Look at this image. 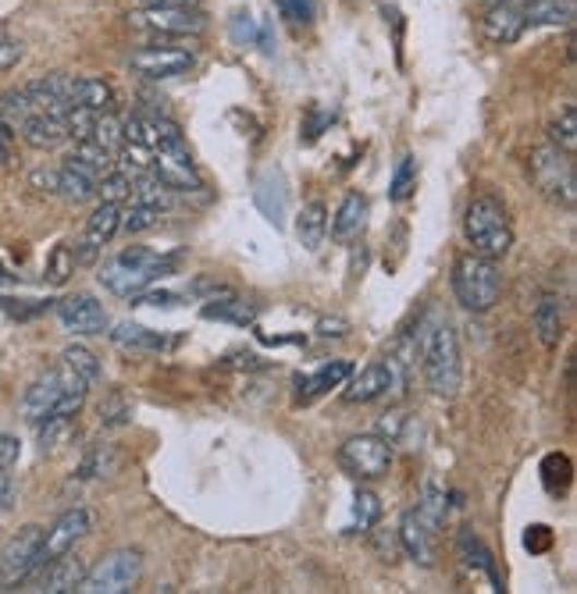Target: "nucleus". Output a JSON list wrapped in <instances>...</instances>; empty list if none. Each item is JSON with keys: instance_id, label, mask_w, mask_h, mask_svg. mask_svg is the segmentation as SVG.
<instances>
[{"instance_id": "f257e3e1", "label": "nucleus", "mask_w": 577, "mask_h": 594, "mask_svg": "<svg viewBox=\"0 0 577 594\" xmlns=\"http://www.w3.org/2000/svg\"><path fill=\"white\" fill-rule=\"evenodd\" d=\"M89 396V381H83L79 374H72L69 367H53L44 377L25 388L22 396V416L25 424H47V421H61V416H79V410L86 407Z\"/></svg>"}, {"instance_id": "f03ea898", "label": "nucleus", "mask_w": 577, "mask_h": 594, "mask_svg": "<svg viewBox=\"0 0 577 594\" xmlns=\"http://www.w3.org/2000/svg\"><path fill=\"white\" fill-rule=\"evenodd\" d=\"M421 335V367L424 381L438 399H453L464 385V360H460V339L449 320H424Z\"/></svg>"}, {"instance_id": "7ed1b4c3", "label": "nucleus", "mask_w": 577, "mask_h": 594, "mask_svg": "<svg viewBox=\"0 0 577 594\" xmlns=\"http://www.w3.org/2000/svg\"><path fill=\"white\" fill-rule=\"evenodd\" d=\"M176 260L171 256H160L146 246H129L118 256H111L104 267H100V286L107 292L122 295V300H132V295H140L143 289H151L157 278H165Z\"/></svg>"}, {"instance_id": "20e7f679", "label": "nucleus", "mask_w": 577, "mask_h": 594, "mask_svg": "<svg viewBox=\"0 0 577 594\" xmlns=\"http://www.w3.org/2000/svg\"><path fill=\"white\" fill-rule=\"evenodd\" d=\"M453 295H456V303L464 310H471V314H485V310H492L503 295V275H500V267H495V260H489V256H481V253L456 256Z\"/></svg>"}, {"instance_id": "39448f33", "label": "nucleus", "mask_w": 577, "mask_h": 594, "mask_svg": "<svg viewBox=\"0 0 577 594\" xmlns=\"http://www.w3.org/2000/svg\"><path fill=\"white\" fill-rule=\"evenodd\" d=\"M464 232L471 239L474 253L489 256V260H500L514 246V225H509V214L495 196H474L467 204Z\"/></svg>"}, {"instance_id": "423d86ee", "label": "nucleus", "mask_w": 577, "mask_h": 594, "mask_svg": "<svg viewBox=\"0 0 577 594\" xmlns=\"http://www.w3.org/2000/svg\"><path fill=\"white\" fill-rule=\"evenodd\" d=\"M531 182L539 185V193L545 199H553L560 207H574L577 204V171H574V157L556 150L553 143L542 146V150L531 154Z\"/></svg>"}, {"instance_id": "0eeeda50", "label": "nucleus", "mask_w": 577, "mask_h": 594, "mask_svg": "<svg viewBox=\"0 0 577 594\" xmlns=\"http://www.w3.org/2000/svg\"><path fill=\"white\" fill-rule=\"evenodd\" d=\"M140 573H143V551L122 548L100 559L93 570H86L75 591L79 594H129L140 584Z\"/></svg>"}, {"instance_id": "6e6552de", "label": "nucleus", "mask_w": 577, "mask_h": 594, "mask_svg": "<svg viewBox=\"0 0 577 594\" xmlns=\"http://www.w3.org/2000/svg\"><path fill=\"white\" fill-rule=\"evenodd\" d=\"M339 466L353 481H378L393 466V441L385 435H357L350 441H342Z\"/></svg>"}, {"instance_id": "1a4fd4ad", "label": "nucleus", "mask_w": 577, "mask_h": 594, "mask_svg": "<svg viewBox=\"0 0 577 594\" xmlns=\"http://www.w3.org/2000/svg\"><path fill=\"white\" fill-rule=\"evenodd\" d=\"M39 545H44V526H22L0 551V591L19 587L33 580L39 570Z\"/></svg>"}, {"instance_id": "9d476101", "label": "nucleus", "mask_w": 577, "mask_h": 594, "mask_svg": "<svg viewBox=\"0 0 577 594\" xmlns=\"http://www.w3.org/2000/svg\"><path fill=\"white\" fill-rule=\"evenodd\" d=\"M129 25L140 33H157V36H200L204 33V19L193 8H157L143 4L140 11H132Z\"/></svg>"}, {"instance_id": "9b49d317", "label": "nucleus", "mask_w": 577, "mask_h": 594, "mask_svg": "<svg viewBox=\"0 0 577 594\" xmlns=\"http://www.w3.org/2000/svg\"><path fill=\"white\" fill-rule=\"evenodd\" d=\"M196 64V53L190 47L179 44H154V47H140L129 58V69L143 75V78H176L185 75Z\"/></svg>"}, {"instance_id": "f8f14e48", "label": "nucleus", "mask_w": 577, "mask_h": 594, "mask_svg": "<svg viewBox=\"0 0 577 594\" xmlns=\"http://www.w3.org/2000/svg\"><path fill=\"white\" fill-rule=\"evenodd\" d=\"M122 136L132 146H143V150H151V154L185 150L182 129L176 125V121L157 118V114H136V118H129L125 125H122Z\"/></svg>"}, {"instance_id": "ddd939ff", "label": "nucleus", "mask_w": 577, "mask_h": 594, "mask_svg": "<svg viewBox=\"0 0 577 594\" xmlns=\"http://www.w3.org/2000/svg\"><path fill=\"white\" fill-rule=\"evenodd\" d=\"M58 320L64 331L72 335H83V339H89V335H104L107 328H111V320H107V310L93 300V295L79 292V295H64V300L58 303Z\"/></svg>"}, {"instance_id": "4468645a", "label": "nucleus", "mask_w": 577, "mask_h": 594, "mask_svg": "<svg viewBox=\"0 0 577 594\" xmlns=\"http://www.w3.org/2000/svg\"><path fill=\"white\" fill-rule=\"evenodd\" d=\"M93 526V517L86 509H69L64 517L44 531V545H39V566H47L50 559L64 556V551H75V545L83 542Z\"/></svg>"}, {"instance_id": "2eb2a0df", "label": "nucleus", "mask_w": 577, "mask_h": 594, "mask_svg": "<svg viewBox=\"0 0 577 594\" xmlns=\"http://www.w3.org/2000/svg\"><path fill=\"white\" fill-rule=\"evenodd\" d=\"M118 221H122V204H104L89 214V221H86V235L83 242L75 246V264H97V256L100 250L118 235Z\"/></svg>"}, {"instance_id": "dca6fc26", "label": "nucleus", "mask_w": 577, "mask_h": 594, "mask_svg": "<svg viewBox=\"0 0 577 594\" xmlns=\"http://www.w3.org/2000/svg\"><path fill=\"white\" fill-rule=\"evenodd\" d=\"M525 15H520V0H500V4H489L485 19H481V36L489 39L492 47H509L525 36Z\"/></svg>"}, {"instance_id": "f3484780", "label": "nucleus", "mask_w": 577, "mask_h": 594, "mask_svg": "<svg viewBox=\"0 0 577 594\" xmlns=\"http://www.w3.org/2000/svg\"><path fill=\"white\" fill-rule=\"evenodd\" d=\"M432 534H435V526L428 523L418 509H407V512H402V520H399L396 542L413 562L432 566L435 562V537Z\"/></svg>"}, {"instance_id": "a211bd4d", "label": "nucleus", "mask_w": 577, "mask_h": 594, "mask_svg": "<svg viewBox=\"0 0 577 594\" xmlns=\"http://www.w3.org/2000/svg\"><path fill=\"white\" fill-rule=\"evenodd\" d=\"M154 179L168 189V193H185V189H200L204 182H200L196 174V165L190 150H165V154H154Z\"/></svg>"}, {"instance_id": "6ab92c4d", "label": "nucleus", "mask_w": 577, "mask_h": 594, "mask_svg": "<svg viewBox=\"0 0 577 594\" xmlns=\"http://www.w3.org/2000/svg\"><path fill=\"white\" fill-rule=\"evenodd\" d=\"M86 566L83 559L75 556V551H64V556L50 559L47 566H39V570L33 573V591H44V594H69L79 587V580H83Z\"/></svg>"}, {"instance_id": "aec40b11", "label": "nucleus", "mask_w": 577, "mask_h": 594, "mask_svg": "<svg viewBox=\"0 0 577 594\" xmlns=\"http://www.w3.org/2000/svg\"><path fill=\"white\" fill-rule=\"evenodd\" d=\"M393 391V367L388 363H371L360 374H350L346 377V391L342 399L346 402H374Z\"/></svg>"}, {"instance_id": "412c9836", "label": "nucleus", "mask_w": 577, "mask_h": 594, "mask_svg": "<svg viewBox=\"0 0 577 594\" xmlns=\"http://www.w3.org/2000/svg\"><path fill=\"white\" fill-rule=\"evenodd\" d=\"M368 228V199L360 193H350L335 210V218L328 221V232L335 242H342V246H350L360 235H364Z\"/></svg>"}, {"instance_id": "4be33fe9", "label": "nucleus", "mask_w": 577, "mask_h": 594, "mask_svg": "<svg viewBox=\"0 0 577 594\" xmlns=\"http://www.w3.org/2000/svg\"><path fill=\"white\" fill-rule=\"evenodd\" d=\"M107 335H111V342L118 349H125V353H165V349L171 346L165 335L143 328V324H136V320H118Z\"/></svg>"}, {"instance_id": "5701e85b", "label": "nucleus", "mask_w": 577, "mask_h": 594, "mask_svg": "<svg viewBox=\"0 0 577 594\" xmlns=\"http://www.w3.org/2000/svg\"><path fill=\"white\" fill-rule=\"evenodd\" d=\"M64 168H72L79 174H86L89 182H100L104 174L115 171V154H107L104 146H97L93 140H79L75 150L64 157Z\"/></svg>"}, {"instance_id": "b1692460", "label": "nucleus", "mask_w": 577, "mask_h": 594, "mask_svg": "<svg viewBox=\"0 0 577 594\" xmlns=\"http://www.w3.org/2000/svg\"><path fill=\"white\" fill-rule=\"evenodd\" d=\"M253 199H257V207L267 221L275 228L286 225V182H281L278 171H264L257 185H253Z\"/></svg>"}, {"instance_id": "393cba45", "label": "nucleus", "mask_w": 577, "mask_h": 594, "mask_svg": "<svg viewBox=\"0 0 577 594\" xmlns=\"http://www.w3.org/2000/svg\"><path fill=\"white\" fill-rule=\"evenodd\" d=\"M353 374L350 360H332L321 371H314L311 377H300V402H314L317 396H325L332 388H342L346 377Z\"/></svg>"}, {"instance_id": "a878e982", "label": "nucleus", "mask_w": 577, "mask_h": 594, "mask_svg": "<svg viewBox=\"0 0 577 594\" xmlns=\"http://www.w3.org/2000/svg\"><path fill=\"white\" fill-rule=\"evenodd\" d=\"M19 132H22L25 143L36 146V150H53V146H61L64 140H69V132H64V121L58 114H44V111H36Z\"/></svg>"}, {"instance_id": "bb28decb", "label": "nucleus", "mask_w": 577, "mask_h": 594, "mask_svg": "<svg viewBox=\"0 0 577 594\" xmlns=\"http://www.w3.org/2000/svg\"><path fill=\"white\" fill-rule=\"evenodd\" d=\"M525 25H570L574 0H520Z\"/></svg>"}, {"instance_id": "cd10ccee", "label": "nucleus", "mask_w": 577, "mask_h": 594, "mask_svg": "<svg viewBox=\"0 0 577 594\" xmlns=\"http://www.w3.org/2000/svg\"><path fill=\"white\" fill-rule=\"evenodd\" d=\"M534 331H539V342L545 349H556L563 339V306L556 295H542L539 306H534Z\"/></svg>"}, {"instance_id": "c85d7f7f", "label": "nucleus", "mask_w": 577, "mask_h": 594, "mask_svg": "<svg viewBox=\"0 0 577 594\" xmlns=\"http://www.w3.org/2000/svg\"><path fill=\"white\" fill-rule=\"evenodd\" d=\"M297 235L306 250H317L328 235V207L325 204H306L297 218Z\"/></svg>"}, {"instance_id": "c756f323", "label": "nucleus", "mask_w": 577, "mask_h": 594, "mask_svg": "<svg viewBox=\"0 0 577 594\" xmlns=\"http://www.w3.org/2000/svg\"><path fill=\"white\" fill-rule=\"evenodd\" d=\"M36 111H39V107L33 104V97H29V93H25L22 86H19V89L0 93V121H4V125H8L11 132H19Z\"/></svg>"}, {"instance_id": "7c9ffc66", "label": "nucleus", "mask_w": 577, "mask_h": 594, "mask_svg": "<svg viewBox=\"0 0 577 594\" xmlns=\"http://www.w3.org/2000/svg\"><path fill=\"white\" fill-rule=\"evenodd\" d=\"M160 204H151V199H132L129 207H122V221H118V232L125 235H140L146 228H154L160 221Z\"/></svg>"}, {"instance_id": "2f4dec72", "label": "nucleus", "mask_w": 577, "mask_h": 594, "mask_svg": "<svg viewBox=\"0 0 577 594\" xmlns=\"http://www.w3.org/2000/svg\"><path fill=\"white\" fill-rule=\"evenodd\" d=\"M456 548H460V556H464L467 566H471V570L485 573V577L492 580V584H500V580H495V566H492L489 548L481 545V537H478L474 531H464V534H460V542H456Z\"/></svg>"}, {"instance_id": "473e14b6", "label": "nucleus", "mask_w": 577, "mask_h": 594, "mask_svg": "<svg viewBox=\"0 0 577 594\" xmlns=\"http://www.w3.org/2000/svg\"><path fill=\"white\" fill-rule=\"evenodd\" d=\"M421 517L432 523V526H442L449 517V495L446 488L432 477V481H424V492H421V506H418Z\"/></svg>"}, {"instance_id": "72a5a7b5", "label": "nucleus", "mask_w": 577, "mask_h": 594, "mask_svg": "<svg viewBox=\"0 0 577 594\" xmlns=\"http://www.w3.org/2000/svg\"><path fill=\"white\" fill-rule=\"evenodd\" d=\"M549 143H553L556 150L574 157V150H577V107L574 104L563 107L560 118L553 121V125H549Z\"/></svg>"}, {"instance_id": "f704fd0d", "label": "nucleus", "mask_w": 577, "mask_h": 594, "mask_svg": "<svg viewBox=\"0 0 577 594\" xmlns=\"http://www.w3.org/2000/svg\"><path fill=\"white\" fill-rule=\"evenodd\" d=\"M61 363H64V367H69L72 374L83 377V381H89V385H97L100 377H104L100 360L93 356L86 346H69V349H64V353H61Z\"/></svg>"}, {"instance_id": "c9c22d12", "label": "nucleus", "mask_w": 577, "mask_h": 594, "mask_svg": "<svg viewBox=\"0 0 577 594\" xmlns=\"http://www.w3.org/2000/svg\"><path fill=\"white\" fill-rule=\"evenodd\" d=\"M204 317L207 320H232V324H239V328H247V324H253V306L247 303V300H236V295H228L225 303H218V300H211L207 306H204Z\"/></svg>"}, {"instance_id": "e433bc0d", "label": "nucleus", "mask_w": 577, "mask_h": 594, "mask_svg": "<svg viewBox=\"0 0 577 594\" xmlns=\"http://www.w3.org/2000/svg\"><path fill=\"white\" fill-rule=\"evenodd\" d=\"M89 140L97 143V146H104L107 154H118L122 150V121H118L115 114H107V111H100L97 114V121H93V129H89Z\"/></svg>"}, {"instance_id": "4c0bfd02", "label": "nucleus", "mask_w": 577, "mask_h": 594, "mask_svg": "<svg viewBox=\"0 0 577 594\" xmlns=\"http://www.w3.org/2000/svg\"><path fill=\"white\" fill-rule=\"evenodd\" d=\"M378 517H382L378 495L360 488L357 498H353V523H350V531H371V526L378 523Z\"/></svg>"}, {"instance_id": "58836bf2", "label": "nucleus", "mask_w": 577, "mask_h": 594, "mask_svg": "<svg viewBox=\"0 0 577 594\" xmlns=\"http://www.w3.org/2000/svg\"><path fill=\"white\" fill-rule=\"evenodd\" d=\"M413 189H418V160L413 157H402L396 171H393V185H388V196L396 199V204H402Z\"/></svg>"}, {"instance_id": "ea45409f", "label": "nucleus", "mask_w": 577, "mask_h": 594, "mask_svg": "<svg viewBox=\"0 0 577 594\" xmlns=\"http://www.w3.org/2000/svg\"><path fill=\"white\" fill-rule=\"evenodd\" d=\"M542 481H545V488L549 492H563L570 484V459L567 456H560V452H553V456H545V463H542Z\"/></svg>"}, {"instance_id": "a19ab883", "label": "nucleus", "mask_w": 577, "mask_h": 594, "mask_svg": "<svg viewBox=\"0 0 577 594\" xmlns=\"http://www.w3.org/2000/svg\"><path fill=\"white\" fill-rule=\"evenodd\" d=\"M97 196L107 199V204H122V199L132 196V182L125 179L122 171L115 168L111 174H104V179L97 182Z\"/></svg>"}, {"instance_id": "79ce46f5", "label": "nucleus", "mask_w": 577, "mask_h": 594, "mask_svg": "<svg viewBox=\"0 0 577 594\" xmlns=\"http://www.w3.org/2000/svg\"><path fill=\"white\" fill-rule=\"evenodd\" d=\"M111 470H115V452L111 449H93L79 474H83V477H107Z\"/></svg>"}, {"instance_id": "37998d69", "label": "nucleus", "mask_w": 577, "mask_h": 594, "mask_svg": "<svg viewBox=\"0 0 577 594\" xmlns=\"http://www.w3.org/2000/svg\"><path fill=\"white\" fill-rule=\"evenodd\" d=\"M129 416H132V407L122 399V396H111L100 407V421L107 424V427H122V424H129Z\"/></svg>"}, {"instance_id": "c03bdc74", "label": "nucleus", "mask_w": 577, "mask_h": 594, "mask_svg": "<svg viewBox=\"0 0 577 594\" xmlns=\"http://www.w3.org/2000/svg\"><path fill=\"white\" fill-rule=\"evenodd\" d=\"M132 306H165V310H171V306H182V295L168 292V289H157V292L143 289L140 295H132Z\"/></svg>"}, {"instance_id": "a18cd8bd", "label": "nucleus", "mask_w": 577, "mask_h": 594, "mask_svg": "<svg viewBox=\"0 0 577 594\" xmlns=\"http://www.w3.org/2000/svg\"><path fill=\"white\" fill-rule=\"evenodd\" d=\"M72 264H75V256H72L69 250H64V246H58V250L50 253V267H47V275H50L53 286H61V281L69 278Z\"/></svg>"}, {"instance_id": "49530a36", "label": "nucleus", "mask_w": 577, "mask_h": 594, "mask_svg": "<svg viewBox=\"0 0 577 594\" xmlns=\"http://www.w3.org/2000/svg\"><path fill=\"white\" fill-rule=\"evenodd\" d=\"M275 8L281 11V19H289V22H311V15H314L311 0H275Z\"/></svg>"}, {"instance_id": "de8ad7c7", "label": "nucleus", "mask_w": 577, "mask_h": 594, "mask_svg": "<svg viewBox=\"0 0 577 594\" xmlns=\"http://www.w3.org/2000/svg\"><path fill=\"white\" fill-rule=\"evenodd\" d=\"M19 438L8 435V431H0V470H11L19 463Z\"/></svg>"}, {"instance_id": "09e8293b", "label": "nucleus", "mask_w": 577, "mask_h": 594, "mask_svg": "<svg viewBox=\"0 0 577 594\" xmlns=\"http://www.w3.org/2000/svg\"><path fill=\"white\" fill-rule=\"evenodd\" d=\"M19 61H22V44H19V39H0V72L15 69Z\"/></svg>"}, {"instance_id": "8fccbe9b", "label": "nucleus", "mask_w": 577, "mask_h": 594, "mask_svg": "<svg viewBox=\"0 0 577 594\" xmlns=\"http://www.w3.org/2000/svg\"><path fill=\"white\" fill-rule=\"evenodd\" d=\"M525 545H528V551H545L549 545H553V531L549 526H531V531L525 534Z\"/></svg>"}, {"instance_id": "3c124183", "label": "nucleus", "mask_w": 577, "mask_h": 594, "mask_svg": "<svg viewBox=\"0 0 577 594\" xmlns=\"http://www.w3.org/2000/svg\"><path fill=\"white\" fill-rule=\"evenodd\" d=\"M11 129L4 125V121H0V168H4L8 165V160H11Z\"/></svg>"}, {"instance_id": "603ef678", "label": "nucleus", "mask_w": 577, "mask_h": 594, "mask_svg": "<svg viewBox=\"0 0 577 594\" xmlns=\"http://www.w3.org/2000/svg\"><path fill=\"white\" fill-rule=\"evenodd\" d=\"M146 4H157V8H196L200 0H146Z\"/></svg>"}, {"instance_id": "864d4df0", "label": "nucleus", "mask_w": 577, "mask_h": 594, "mask_svg": "<svg viewBox=\"0 0 577 594\" xmlns=\"http://www.w3.org/2000/svg\"><path fill=\"white\" fill-rule=\"evenodd\" d=\"M236 36H239V39H243V36L250 39V36H253V22H250V15H239V22H236Z\"/></svg>"}, {"instance_id": "5fc2aeb1", "label": "nucleus", "mask_w": 577, "mask_h": 594, "mask_svg": "<svg viewBox=\"0 0 577 594\" xmlns=\"http://www.w3.org/2000/svg\"><path fill=\"white\" fill-rule=\"evenodd\" d=\"M8 495H11V474L8 470H0V506L8 502Z\"/></svg>"}, {"instance_id": "6e6d98bb", "label": "nucleus", "mask_w": 577, "mask_h": 594, "mask_svg": "<svg viewBox=\"0 0 577 594\" xmlns=\"http://www.w3.org/2000/svg\"><path fill=\"white\" fill-rule=\"evenodd\" d=\"M485 4H500V0H485Z\"/></svg>"}]
</instances>
